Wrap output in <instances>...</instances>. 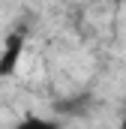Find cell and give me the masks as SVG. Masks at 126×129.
I'll return each instance as SVG.
<instances>
[{"mask_svg":"<svg viewBox=\"0 0 126 129\" xmlns=\"http://www.w3.org/2000/svg\"><path fill=\"white\" fill-rule=\"evenodd\" d=\"M24 54V36L21 33H12L0 51V78H9L15 69H18V60Z\"/></svg>","mask_w":126,"mask_h":129,"instance_id":"1","label":"cell"},{"mask_svg":"<svg viewBox=\"0 0 126 129\" xmlns=\"http://www.w3.org/2000/svg\"><path fill=\"white\" fill-rule=\"evenodd\" d=\"M15 129H60V123L48 120V117H39V114H27L15 123Z\"/></svg>","mask_w":126,"mask_h":129,"instance_id":"2","label":"cell"},{"mask_svg":"<svg viewBox=\"0 0 126 129\" xmlns=\"http://www.w3.org/2000/svg\"><path fill=\"white\" fill-rule=\"evenodd\" d=\"M120 129H126V117H123V120H120Z\"/></svg>","mask_w":126,"mask_h":129,"instance_id":"3","label":"cell"}]
</instances>
